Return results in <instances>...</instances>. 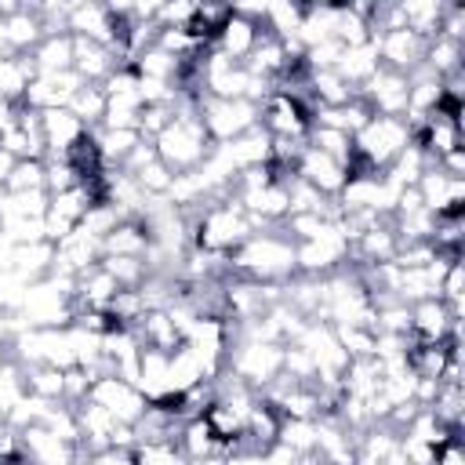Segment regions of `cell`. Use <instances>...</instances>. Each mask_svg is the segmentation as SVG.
I'll list each match as a JSON object with an SVG mask.
<instances>
[{
    "instance_id": "cell-1",
    "label": "cell",
    "mask_w": 465,
    "mask_h": 465,
    "mask_svg": "<svg viewBox=\"0 0 465 465\" xmlns=\"http://www.w3.org/2000/svg\"><path fill=\"white\" fill-rule=\"evenodd\" d=\"M229 276H247V280H269V283H287L298 272L294 262V240L283 232V225H269L251 232L243 243H236L229 254Z\"/></svg>"
},
{
    "instance_id": "cell-2",
    "label": "cell",
    "mask_w": 465,
    "mask_h": 465,
    "mask_svg": "<svg viewBox=\"0 0 465 465\" xmlns=\"http://www.w3.org/2000/svg\"><path fill=\"white\" fill-rule=\"evenodd\" d=\"M225 371H232L251 389H262L283 371V345L265 338H240L225 352Z\"/></svg>"
},
{
    "instance_id": "cell-3",
    "label": "cell",
    "mask_w": 465,
    "mask_h": 465,
    "mask_svg": "<svg viewBox=\"0 0 465 465\" xmlns=\"http://www.w3.org/2000/svg\"><path fill=\"white\" fill-rule=\"evenodd\" d=\"M258 124L269 134H287V138H305L312 127V109L298 91H269L258 102Z\"/></svg>"
},
{
    "instance_id": "cell-4",
    "label": "cell",
    "mask_w": 465,
    "mask_h": 465,
    "mask_svg": "<svg viewBox=\"0 0 465 465\" xmlns=\"http://www.w3.org/2000/svg\"><path fill=\"white\" fill-rule=\"evenodd\" d=\"M200 120H203L211 142H229V138H236V134H243L247 127L258 124V102L203 94L200 98Z\"/></svg>"
},
{
    "instance_id": "cell-5",
    "label": "cell",
    "mask_w": 465,
    "mask_h": 465,
    "mask_svg": "<svg viewBox=\"0 0 465 465\" xmlns=\"http://www.w3.org/2000/svg\"><path fill=\"white\" fill-rule=\"evenodd\" d=\"M87 400L102 403L109 414H116V421H127V425H134V421L145 414V407H149V396H145L134 381H127V378L113 374V371H109V374L91 378Z\"/></svg>"
},
{
    "instance_id": "cell-6",
    "label": "cell",
    "mask_w": 465,
    "mask_h": 465,
    "mask_svg": "<svg viewBox=\"0 0 465 465\" xmlns=\"http://www.w3.org/2000/svg\"><path fill=\"white\" fill-rule=\"evenodd\" d=\"M407 87H411L407 73H396V69L378 65V69L356 87V94L371 105V113H381V116H403V109H407Z\"/></svg>"
},
{
    "instance_id": "cell-7",
    "label": "cell",
    "mask_w": 465,
    "mask_h": 465,
    "mask_svg": "<svg viewBox=\"0 0 465 465\" xmlns=\"http://www.w3.org/2000/svg\"><path fill=\"white\" fill-rule=\"evenodd\" d=\"M425 44H429V36L418 33V29H411V25L374 33L378 62H381L385 69H396V73H411L414 65H421V58H425Z\"/></svg>"
},
{
    "instance_id": "cell-8",
    "label": "cell",
    "mask_w": 465,
    "mask_h": 465,
    "mask_svg": "<svg viewBox=\"0 0 465 465\" xmlns=\"http://www.w3.org/2000/svg\"><path fill=\"white\" fill-rule=\"evenodd\" d=\"M87 84L76 69H62V73H36L25 87V94L18 98L22 105L29 109H58V105H69V98L76 94V87Z\"/></svg>"
},
{
    "instance_id": "cell-9",
    "label": "cell",
    "mask_w": 465,
    "mask_h": 465,
    "mask_svg": "<svg viewBox=\"0 0 465 465\" xmlns=\"http://www.w3.org/2000/svg\"><path fill=\"white\" fill-rule=\"evenodd\" d=\"M294 174L305 178L309 185H316L323 196H338L341 185L349 182L345 163L334 160V156H327L323 149H316V145H309V142H305V149H302L298 160H294Z\"/></svg>"
},
{
    "instance_id": "cell-10",
    "label": "cell",
    "mask_w": 465,
    "mask_h": 465,
    "mask_svg": "<svg viewBox=\"0 0 465 465\" xmlns=\"http://www.w3.org/2000/svg\"><path fill=\"white\" fill-rule=\"evenodd\" d=\"M40 131H44V156H62L69 145H76L87 131V124L69 109V105H58V109H40Z\"/></svg>"
},
{
    "instance_id": "cell-11",
    "label": "cell",
    "mask_w": 465,
    "mask_h": 465,
    "mask_svg": "<svg viewBox=\"0 0 465 465\" xmlns=\"http://www.w3.org/2000/svg\"><path fill=\"white\" fill-rule=\"evenodd\" d=\"M116 65H120V58H116V51L109 44H102L94 36H76L73 33V69L87 84H102Z\"/></svg>"
},
{
    "instance_id": "cell-12",
    "label": "cell",
    "mask_w": 465,
    "mask_h": 465,
    "mask_svg": "<svg viewBox=\"0 0 465 465\" xmlns=\"http://www.w3.org/2000/svg\"><path fill=\"white\" fill-rule=\"evenodd\" d=\"M265 36V25L262 22H254V18H243V15H229L222 25H218V33H214V47L218 51H225L229 58H236V62H243L254 47H258V40Z\"/></svg>"
},
{
    "instance_id": "cell-13",
    "label": "cell",
    "mask_w": 465,
    "mask_h": 465,
    "mask_svg": "<svg viewBox=\"0 0 465 465\" xmlns=\"http://www.w3.org/2000/svg\"><path fill=\"white\" fill-rule=\"evenodd\" d=\"M178 447L185 454V461H203V458H225V443L214 436V429L207 425L203 414H193V418H182L178 425Z\"/></svg>"
},
{
    "instance_id": "cell-14",
    "label": "cell",
    "mask_w": 465,
    "mask_h": 465,
    "mask_svg": "<svg viewBox=\"0 0 465 465\" xmlns=\"http://www.w3.org/2000/svg\"><path fill=\"white\" fill-rule=\"evenodd\" d=\"M418 193H421V203L429 211H447L454 203H465V178L443 174L436 163H429L418 178Z\"/></svg>"
},
{
    "instance_id": "cell-15",
    "label": "cell",
    "mask_w": 465,
    "mask_h": 465,
    "mask_svg": "<svg viewBox=\"0 0 465 465\" xmlns=\"http://www.w3.org/2000/svg\"><path fill=\"white\" fill-rule=\"evenodd\" d=\"M454 327V316L447 309V302L440 294L432 298H421V302H411V334L414 338H425V341H443Z\"/></svg>"
},
{
    "instance_id": "cell-16",
    "label": "cell",
    "mask_w": 465,
    "mask_h": 465,
    "mask_svg": "<svg viewBox=\"0 0 465 465\" xmlns=\"http://www.w3.org/2000/svg\"><path fill=\"white\" fill-rule=\"evenodd\" d=\"M149 243H153V232H149L145 218L127 214V218H120V222L102 236V254H131V258H145Z\"/></svg>"
},
{
    "instance_id": "cell-17",
    "label": "cell",
    "mask_w": 465,
    "mask_h": 465,
    "mask_svg": "<svg viewBox=\"0 0 465 465\" xmlns=\"http://www.w3.org/2000/svg\"><path fill=\"white\" fill-rule=\"evenodd\" d=\"M4 36H7L11 54H29L40 44V36H44V22H40L36 11L18 7V11L4 15Z\"/></svg>"
},
{
    "instance_id": "cell-18",
    "label": "cell",
    "mask_w": 465,
    "mask_h": 465,
    "mask_svg": "<svg viewBox=\"0 0 465 465\" xmlns=\"http://www.w3.org/2000/svg\"><path fill=\"white\" fill-rule=\"evenodd\" d=\"M36 73H62L73 69V33H44L40 44L29 51Z\"/></svg>"
},
{
    "instance_id": "cell-19",
    "label": "cell",
    "mask_w": 465,
    "mask_h": 465,
    "mask_svg": "<svg viewBox=\"0 0 465 465\" xmlns=\"http://www.w3.org/2000/svg\"><path fill=\"white\" fill-rule=\"evenodd\" d=\"M94 142H98L105 167H124L131 149L142 142V131L138 127H94Z\"/></svg>"
},
{
    "instance_id": "cell-20",
    "label": "cell",
    "mask_w": 465,
    "mask_h": 465,
    "mask_svg": "<svg viewBox=\"0 0 465 465\" xmlns=\"http://www.w3.org/2000/svg\"><path fill=\"white\" fill-rule=\"evenodd\" d=\"M378 65H381V62H378V47H374V36H371V40H363V44H349V47L341 51V58H338L334 69H338L352 87H360Z\"/></svg>"
},
{
    "instance_id": "cell-21",
    "label": "cell",
    "mask_w": 465,
    "mask_h": 465,
    "mask_svg": "<svg viewBox=\"0 0 465 465\" xmlns=\"http://www.w3.org/2000/svg\"><path fill=\"white\" fill-rule=\"evenodd\" d=\"M33 76H36V65L29 54H0V98L18 102Z\"/></svg>"
},
{
    "instance_id": "cell-22",
    "label": "cell",
    "mask_w": 465,
    "mask_h": 465,
    "mask_svg": "<svg viewBox=\"0 0 465 465\" xmlns=\"http://www.w3.org/2000/svg\"><path fill=\"white\" fill-rule=\"evenodd\" d=\"M461 58H465L461 40H450V36H443V33H432L429 44H425V58H421V62H425L436 76H447V73L461 69Z\"/></svg>"
},
{
    "instance_id": "cell-23",
    "label": "cell",
    "mask_w": 465,
    "mask_h": 465,
    "mask_svg": "<svg viewBox=\"0 0 465 465\" xmlns=\"http://www.w3.org/2000/svg\"><path fill=\"white\" fill-rule=\"evenodd\" d=\"M309 4H312V0H309ZM302 15H305V4H302V0H272L269 11H265V18H262V25H265V33H272V36H280V40H291V36L298 33Z\"/></svg>"
},
{
    "instance_id": "cell-24",
    "label": "cell",
    "mask_w": 465,
    "mask_h": 465,
    "mask_svg": "<svg viewBox=\"0 0 465 465\" xmlns=\"http://www.w3.org/2000/svg\"><path fill=\"white\" fill-rule=\"evenodd\" d=\"M105 105H109V94H105L102 84H80L76 94L69 98V109H73L87 127H98V124H102Z\"/></svg>"
},
{
    "instance_id": "cell-25",
    "label": "cell",
    "mask_w": 465,
    "mask_h": 465,
    "mask_svg": "<svg viewBox=\"0 0 465 465\" xmlns=\"http://www.w3.org/2000/svg\"><path fill=\"white\" fill-rule=\"evenodd\" d=\"M305 142L316 145V149H323L327 156L341 160L345 171H349V156H352V134H349V131H341V127H327V124H312L309 134H305Z\"/></svg>"
},
{
    "instance_id": "cell-26",
    "label": "cell",
    "mask_w": 465,
    "mask_h": 465,
    "mask_svg": "<svg viewBox=\"0 0 465 465\" xmlns=\"http://www.w3.org/2000/svg\"><path fill=\"white\" fill-rule=\"evenodd\" d=\"M127 174L142 185V193H145V196H167V189H171V182H174V171H171L160 156L142 160V163H138V167H131Z\"/></svg>"
},
{
    "instance_id": "cell-27",
    "label": "cell",
    "mask_w": 465,
    "mask_h": 465,
    "mask_svg": "<svg viewBox=\"0 0 465 465\" xmlns=\"http://www.w3.org/2000/svg\"><path fill=\"white\" fill-rule=\"evenodd\" d=\"M7 193H25V189H44V156H25L11 163V174L4 182Z\"/></svg>"
},
{
    "instance_id": "cell-28",
    "label": "cell",
    "mask_w": 465,
    "mask_h": 465,
    "mask_svg": "<svg viewBox=\"0 0 465 465\" xmlns=\"http://www.w3.org/2000/svg\"><path fill=\"white\" fill-rule=\"evenodd\" d=\"M102 265L120 280V287H138L145 280V258H131V254H102Z\"/></svg>"
},
{
    "instance_id": "cell-29",
    "label": "cell",
    "mask_w": 465,
    "mask_h": 465,
    "mask_svg": "<svg viewBox=\"0 0 465 465\" xmlns=\"http://www.w3.org/2000/svg\"><path fill=\"white\" fill-rule=\"evenodd\" d=\"M171 120H174V102H145L138 113V131L142 138H156Z\"/></svg>"
},
{
    "instance_id": "cell-30",
    "label": "cell",
    "mask_w": 465,
    "mask_h": 465,
    "mask_svg": "<svg viewBox=\"0 0 465 465\" xmlns=\"http://www.w3.org/2000/svg\"><path fill=\"white\" fill-rule=\"evenodd\" d=\"M283 374H291L298 381H316V363L305 345H298V341L283 345Z\"/></svg>"
},
{
    "instance_id": "cell-31",
    "label": "cell",
    "mask_w": 465,
    "mask_h": 465,
    "mask_svg": "<svg viewBox=\"0 0 465 465\" xmlns=\"http://www.w3.org/2000/svg\"><path fill=\"white\" fill-rule=\"evenodd\" d=\"M200 4L196 0H163V7L153 15L156 25H189L196 18Z\"/></svg>"
},
{
    "instance_id": "cell-32",
    "label": "cell",
    "mask_w": 465,
    "mask_h": 465,
    "mask_svg": "<svg viewBox=\"0 0 465 465\" xmlns=\"http://www.w3.org/2000/svg\"><path fill=\"white\" fill-rule=\"evenodd\" d=\"M436 167H440L443 174H454V178H465V149H461V145H454V149H447L443 156H436Z\"/></svg>"
},
{
    "instance_id": "cell-33",
    "label": "cell",
    "mask_w": 465,
    "mask_h": 465,
    "mask_svg": "<svg viewBox=\"0 0 465 465\" xmlns=\"http://www.w3.org/2000/svg\"><path fill=\"white\" fill-rule=\"evenodd\" d=\"M269 4H272V0H229V7H232L236 15H243V18H254V22H262V18H265Z\"/></svg>"
},
{
    "instance_id": "cell-34",
    "label": "cell",
    "mask_w": 465,
    "mask_h": 465,
    "mask_svg": "<svg viewBox=\"0 0 465 465\" xmlns=\"http://www.w3.org/2000/svg\"><path fill=\"white\" fill-rule=\"evenodd\" d=\"M15 116H18V102L15 98H0V134L15 124Z\"/></svg>"
},
{
    "instance_id": "cell-35",
    "label": "cell",
    "mask_w": 465,
    "mask_h": 465,
    "mask_svg": "<svg viewBox=\"0 0 465 465\" xmlns=\"http://www.w3.org/2000/svg\"><path fill=\"white\" fill-rule=\"evenodd\" d=\"M160 7H163V0H134V15L138 18H153Z\"/></svg>"
}]
</instances>
